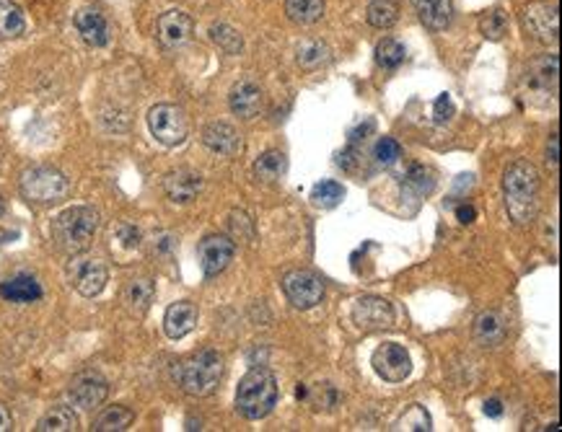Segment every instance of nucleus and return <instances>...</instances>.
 <instances>
[{"label": "nucleus", "mask_w": 562, "mask_h": 432, "mask_svg": "<svg viewBox=\"0 0 562 432\" xmlns=\"http://www.w3.org/2000/svg\"><path fill=\"white\" fill-rule=\"evenodd\" d=\"M539 171L531 161H513L503 174V195L508 218L516 226H529L539 215Z\"/></svg>", "instance_id": "nucleus-1"}, {"label": "nucleus", "mask_w": 562, "mask_h": 432, "mask_svg": "<svg viewBox=\"0 0 562 432\" xmlns=\"http://www.w3.org/2000/svg\"><path fill=\"white\" fill-rule=\"evenodd\" d=\"M99 231V212L89 204L67 207L52 223V241L70 257L83 254Z\"/></svg>", "instance_id": "nucleus-2"}, {"label": "nucleus", "mask_w": 562, "mask_h": 432, "mask_svg": "<svg viewBox=\"0 0 562 432\" xmlns=\"http://www.w3.org/2000/svg\"><path fill=\"white\" fill-rule=\"evenodd\" d=\"M277 404V378L267 367H252L236 389V409L246 420H262Z\"/></svg>", "instance_id": "nucleus-3"}, {"label": "nucleus", "mask_w": 562, "mask_h": 432, "mask_svg": "<svg viewBox=\"0 0 562 432\" xmlns=\"http://www.w3.org/2000/svg\"><path fill=\"white\" fill-rule=\"evenodd\" d=\"M223 355H218L215 350H202L182 363L179 386L190 397H210L223 378Z\"/></svg>", "instance_id": "nucleus-4"}, {"label": "nucleus", "mask_w": 562, "mask_h": 432, "mask_svg": "<svg viewBox=\"0 0 562 432\" xmlns=\"http://www.w3.org/2000/svg\"><path fill=\"white\" fill-rule=\"evenodd\" d=\"M21 192L34 204H58L67 197L70 181L52 166H32L21 174Z\"/></svg>", "instance_id": "nucleus-5"}, {"label": "nucleus", "mask_w": 562, "mask_h": 432, "mask_svg": "<svg viewBox=\"0 0 562 432\" xmlns=\"http://www.w3.org/2000/svg\"><path fill=\"white\" fill-rule=\"evenodd\" d=\"M148 127H151V135L166 148L182 145L190 133V122L176 104H156L148 112Z\"/></svg>", "instance_id": "nucleus-6"}, {"label": "nucleus", "mask_w": 562, "mask_h": 432, "mask_svg": "<svg viewBox=\"0 0 562 432\" xmlns=\"http://www.w3.org/2000/svg\"><path fill=\"white\" fill-rule=\"evenodd\" d=\"M283 290L288 300L301 308V311H308L314 305H319L322 298H324V282L319 274L308 272V269H291L285 277H283Z\"/></svg>", "instance_id": "nucleus-7"}, {"label": "nucleus", "mask_w": 562, "mask_h": 432, "mask_svg": "<svg viewBox=\"0 0 562 432\" xmlns=\"http://www.w3.org/2000/svg\"><path fill=\"white\" fill-rule=\"evenodd\" d=\"M353 321L363 332H381L392 329L397 321V311L392 300L379 298V296H365L353 303Z\"/></svg>", "instance_id": "nucleus-8"}, {"label": "nucleus", "mask_w": 562, "mask_h": 432, "mask_svg": "<svg viewBox=\"0 0 562 432\" xmlns=\"http://www.w3.org/2000/svg\"><path fill=\"white\" fill-rule=\"evenodd\" d=\"M371 366H373V370L384 381L402 383L412 373V358H410V352L402 344H397V342H384L381 347H376V352L371 358Z\"/></svg>", "instance_id": "nucleus-9"}, {"label": "nucleus", "mask_w": 562, "mask_h": 432, "mask_svg": "<svg viewBox=\"0 0 562 432\" xmlns=\"http://www.w3.org/2000/svg\"><path fill=\"white\" fill-rule=\"evenodd\" d=\"M524 27L527 32L542 42V44H555L558 42V34H560V19H558V8L550 5V3H529L524 8Z\"/></svg>", "instance_id": "nucleus-10"}, {"label": "nucleus", "mask_w": 562, "mask_h": 432, "mask_svg": "<svg viewBox=\"0 0 562 432\" xmlns=\"http://www.w3.org/2000/svg\"><path fill=\"white\" fill-rule=\"evenodd\" d=\"M70 282L83 298H97L109 282V269L101 259H73Z\"/></svg>", "instance_id": "nucleus-11"}, {"label": "nucleus", "mask_w": 562, "mask_h": 432, "mask_svg": "<svg viewBox=\"0 0 562 432\" xmlns=\"http://www.w3.org/2000/svg\"><path fill=\"white\" fill-rule=\"evenodd\" d=\"M67 397L73 401V406L83 409V412H91L101 406L106 397H109V383L101 378L99 373H78L67 389Z\"/></svg>", "instance_id": "nucleus-12"}, {"label": "nucleus", "mask_w": 562, "mask_h": 432, "mask_svg": "<svg viewBox=\"0 0 562 432\" xmlns=\"http://www.w3.org/2000/svg\"><path fill=\"white\" fill-rule=\"evenodd\" d=\"M233 254H236V243L226 235H205L198 246L199 266L207 277L221 274L233 262Z\"/></svg>", "instance_id": "nucleus-13"}, {"label": "nucleus", "mask_w": 562, "mask_h": 432, "mask_svg": "<svg viewBox=\"0 0 562 432\" xmlns=\"http://www.w3.org/2000/svg\"><path fill=\"white\" fill-rule=\"evenodd\" d=\"M192 19L190 13L174 8V11H166L159 16V24H156V32H159V42L164 44L166 50H176L182 44H187L192 39Z\"/></svg>", "instance_id": "nucleus-14"}, {"label": "nucleus", "mask_w": 562, "mask_h": 432, "mask_svg": "<svg viewBox=\"0 0 562 432\" xmlns=\"http://www.w3.org/2000/svg\"><path fill=\"white\" fill-rule=\"evenodd\" d=\"M164 192L166 197L176 204H187V202L198 200V195L202 192V176L190 171V168H179L166 174L164 179Z\"/></svg>", "instance_id": "nucleus-15"}, {"label": "nucleus", "mask_w": 562, "mask_h": 432, "mask_svg": "<svg viewBox=\"0 0 562 432\" xmlns=\"http://www.w3.org/2000/svg\"><path fill=\"white\" fill-rule=\"evenodd\" d=\"M229 104H231V112L241 120H254L262 106H265V94L257 83L252 81H238L229 94Z\"/></svg>", "instance_id": "nucleus-16"}, {"label": "nucleus", "mask_w": 562, "mask_h": 432, "mask_svg": "<svg viewBox=\"0 0 562 432\" xmlns=\"http://www.w3.org/2000/svg\"><path fill=\"white\" fill-rule=\"evenodd\" d=\"M202 143L218 153V156H226V158H233L244 150V143H241V135L233 130L231 125L226 122H213L202 130Z\"/></svg>", "instance_id": "nucleus-17"}, {"label": "nucleus", "mask_w": 562, "mask_h": 432, "mask_svg": "<svg viewBox=\"0 0 562 432\" xmlns=\"http://www.w3.org/2000/svg\"><path fill=\"white\" fill-rule=\"evenodd\" d=\"M195 327H198V308H195V303L179 300V303H171L166 308L164 332L168 339H182V336H187V334L192 332Z\"/></svg>", "instance_id": "nucleus-18"}, {"label": "nucleus", "mask_w": 562, "mask_h": 432, "mask_svg": "<svg viewBox=\"0 0 562 432\" xmlns=\"http://www.w3.org/2000/svg\"><path fill=\"white\" fill-rule=\"evenodd\" d=\"M75 29L78 34L83 36V42L86 44H91V47H106L109 44V24H106V19L101 16L99 11H94V8H83V11H78L75 13Z\"/></svg>", "instance_id": "nucleus-19"}, {"label": "nucleus", "mask_w": 562, "mask_h": 432, "mask_svg": "<svg viewBox=\"0 0 562 432\" xmlns=\"http://www.w3.org/2000/svg\"><path fill=\"white\" fill-rule=\"evenodd\" d=\"M508 324L500 311H482L474 321V339L482 347H500L505 342Z\"/></svg>", "instance_id": "nucleus-20"}, {"label": "nucleus", "mask_w": 562, "mask_h": 432, "mask_svg": "<svg viewBox=\"0 0 562 432\" xmlns=\"http://www.w3.org/2000/svg\"><path fill=\"white\" fill-rule=\"evenodd\" d=\"M420 21L430 32H443L454 19V3L451 0H412Z\"/></svg>", "instance_id": "nucleus-21"}, {"label": "nucleus", "mask_w": 562, "mask_h": 432, "mask_svg": "<svg viewBox=\"0 0 562 432\" xmlns=\"http://www.w3.org/2000/svg\"><path fill=\"white\" fill-rule=\"evenodd\" d=\"M0 298L11 303H34L42 298V285L32 274H16L5 282H0Z\"/></svg>", "instance_id": "nucleus-22"}, {"label": "nucleus", "mask_w": 562, "mask_h": 432, "mask_svg": "<svg viewBox=\"0 0 562 432\" xmlns=\"http://www.w3.org/2000/svg\"><path fill=\"white\" fill-rule=\"evenodd\" d=\"M558 75H560L558 55H542L529 67V83L534 89L544 91V94H555L558 91Z\"/></svg>", "instance_id": "nucleus-23"}, {"label": "nucleus", "mask_w": 562, "mask_h": 432, "mask_svg": "<svg viewBox=\"0 0 562 432\" xmlns=\"http://www.w3.org/2000/svg\"><path fill=\"white\" fill-rule=\"evenodd\" d=\"M125 305H128V311L135 313V316H143L148 308H151V303L156 298V288H153V280H148V277H140V280H133L128 288H125Z\"/></svg>", "instance_id": "nucleus-24"}, {"label": "nucleus", "mask_w": 562, "mask_h": 432, "mask_svg": "<svg viewBox=\"0 0 562 432\" xmlns=\"http://www.w3.org/2000/svg\"><path fill=\"white\" fill-rule=\"evenodd\" d=\"M365 19L373 29H392L399 21V3L397 0H368Z\"/></svg>", "instance_id": "nucleus-25"}, {"label": "nucleus", "mask_w": 562, "mask_h": 432, "mask_svg": "<svg viewBox=\"0 0 562 432\" xmlns=\"http://www.w3.org/2000/svg\"><path fill=\"white\" fill-rule=\"evenodd\" d=\"M133 420H135L133 409H128V406H122V404H114V406H106L99 417L94 420V430L125 432L130 425H133Z\"/></svg>", "instance_id": "nucleus-26"}, {"label": "nucleus", "mask_w": 562, "mask_h": 432, "mask_svg": "<svg viewBox=\"0 0 562 432\" xmlns=\"http://www.w3.org/2000/svg\"><path fill=\"white\" fill-rule=\"evenodd\" d=\"M27 32V16L13 0H0V39H16Z\"/></svg>", "instance_id": "nucleus-27"}, {"label": "nucleus", "mask_w": 562, "mask_h": 432, "mask_svg": "<svg viewBox=\"0 0 562 432\" xmlns=\"http://www.w3.org/2000/svg\"><path fill=\"white\" fill-rule=\"evenodd\" d=\"M285 171H288V158L280 150H267V153H262L257 158V164H254V176L260 181H267V184L280 181L285 176Z\"/></svg>", "instance_id": "nucleus-28"}, {"label": "nucleus", "mask_w": 562, "mask_h": 432, "mask_svg": "<svg viewBox=\"0 0 562 432\" xmlns=\"http://www.w3.org/2000/svg\"><path fill=\"white\" fill-rule=\"evenodd\" d=\"M324 0H285V13L301 27L316 24L324 16Z\"/></svg>", "instance_id": "nucleus-29"}, {"label": "nucleus", "mask_w": 562, "mask_h": 432, "mask_svg": "<svg viewBox=\"0 0 562 432\" xmlns=\"http://www.w3.org/2000/svg\"><path fill=\"white\" fill-rule=\"evenodd\" d=\"M39 432H73L78 430V417L73 414L70 406H52L39 422H36Z\"/></svg>", "instance_id": "nucleus-30"}, {"label": "nucleus", "mask_w": 562, "mask_h": 432, "mask_svg": "<svg viewBox=\"0 0 562 432\" xmlns=\"http://www.w3.org/2000/svg\"><path fill=\"white\" fill-rule=\"evenodd\" d=\"M392 430L397 432H428L433 430V420H430L428 409L423 404H410L392 425Z\"/></svg>", "instance_id": "nucleus-31"}, {"label": "nucleus", "mask_w": 562, "mask_h": 432, "mask_svg": "<svg viewBox=\"0 0 562 432\" xmlns=\"http://www.w3.org/2000/svg\"><path fill=\"white\" fill-rule=\"evenodd\" d=\"M298 66L306 67V70H316V67L327 66L330 63V47L324 42H303L298 47Z\"/></svg>", "instance_id": "nucleus-32"}, {"label": "nucleus", "mask_w": 562, "mask_h": 432, "mask_svg": "<svg viewBox=\"0 0 562 432\" xmlns=\"http://www.w3.org/2000/svg\"><path fill=\"white\" fill-rule=\"evenodd\" d=\"M404 189L412 197H428L430 192L435 189V176L433 171L425 166H412L404 176Z\"/></svg>", "instance_id": "nucleus-33"}, {"label": "nucleus", "mask_w": 562, "mask_h": 432, "mask_svg": "<svg viewBox=\"0 0 562 432\" xmlns=\"http://www.w3.org/2000/svg\"><path fill=\"white\" fill-rule=\"evenodd\" d=\"M345 197V187L340 181H332V179H324L319 181L314 189H311V202L314 207H322V210H332L337 207L340 202Z\"/></svg>", "instance_id": "nucleus-34"}, {"label": "nucleus", "mask_w": 562, "mask_h": 432, "mask_svg": "<svg viewBox=\"0 0 562 432\" xmlns=\"http://www.w3.org/2000/svg\"><path fill=\"white\" fill-rule=\"evenodd\" d=\"M404 58H407L404 47L399 44L397 39H392V36H386V39H381L376 44V63L384 67V70H397L404 63Z\"/></svg>", "instance_id": "nucleus-35"}, {"label": "nucleus", "mask_w": 562, "mask_h": 432, "mask_svg": "<svg viewBox=\"0 0 562 432\" xmlns=\"http://www.w3.org/2000/svg\"><path fill=\"white\" fill-rule=\"evenodd\" d=\"M210 39H213L226 55H238V52L244 50L241 34L236 32L233 27H229V24H215V27H210Z\"/></svg>", "instance_id": "nucleus-36"}, {"label": "nucleus", "mask_w": 562, "mask_h": 432, "mask_svg": "<svg viewBox=\"0 0 562 432\" xmlns=\"http://www.w3.org/2000/svg\"><path fill=\"white\" fill-rule=\"evenodd\" d=\"M480 29H482V34H485L488 39H493V42L503 39L505 32H508V13H505V11H500V8H493L490 13H485V16H482Z\"/></svg>", "instance_id": "nucleus-37"}, {"label": "nucleus", "mask_w": 562, "mask_h": 432, "mask_svg": "<svg viewBox=\"0 0 562 432\" xmlns=\"http://www.w3.org/2000/svg\"><path fill=\"white\" fill-rule=\"evenodd\" d=\"M373 156H376V161L384 168L394 166L399 158H402V145H399L394 137H381V140L376 143Z\"/></svg>", "instance_id": "nucleus-38"}, {"label": "nucleus", "mask_w": 562, "mask_h": 432, "mask_svg": "<svg viewBox=\"0 0 562 432\" xmlns=\"http://www.w3.org/2000/svg\"><path fill=\"white\" fill-rule=\"evenodd\" d=\"M337 391H334V386L332 383H322V386H316L314 391H311V397H308V404L314 406V409H330L337 404Z\"/></svg>", "instance_id": "nucleus-39"}, {"label": "nucleus", "mask_w": 562, "mask_h": 432, "mask_svg": "<svg viewBox=\"0 0 562 432\" xmlns=\"http://www.w3.org/2000/svg\"><path fill=\"white\" fill-rule=\"evenodd\" d=\"M114 241H117V246L135 251L140 246V231L135 228L133 223H120L117 231H114Z\"/></svg>", "instance_id": "nucleus-40"}, {"label": "nucleus", "mask_w": 562, "mask_h": 432, "mask_svg": "<svg viewBox=\"0 0 562 432\" xmlns=\"http://www.w3.org/2000/svg\"><path fill=\"white\" fill-rule=\"evenodd\" d=\"M454 112H457V106H454V101L449 94H441L435 104H433V120L438 122V125H446L451 117H454Z\"/></svg>", "instance_id": "nucleus-41"}, {"label": "nucleus", "mask_w": 562, "mask_h": 432, "mask_svg": "<svg viewBox=\"0 0 562 432\" xmlns=\"http://www.w3.org/2000/svg\"><path fill=\"white\" fill-rule=\"evenodd\" d=\"M231 228L233 233L238 235V241H249V238H252V220H249V215L241 212V210L231 212Z\"/></svg>", "instance_id": "nucleus-42"}, {"label": "nucleus", "mask_w": 562, "mask_h": 432, "mask_svg": "<svg viewBox=\"0 0 562 432\" xmlns=\"http://www.w3.org/2000/svg\"><path fill=\"white\" fill-rule=\"evenodd\" d=\"M373 130H376V122H373V120L358 122L355 127H350V130H347V143H350V145H361V143H365V137L373 133Z\"/></svg>", "instance_id": "nucleus-43"}, {"label": "nucleus", "mask_w": 562, "mask_h": 432, "mask_svg": "<svg viewBox=\"0 0 562 432\" xmlns=\"http://www.w3.org/2000/svg\"><path fill=\"white\" fill-rule=\"evenodd\" d=\"M358 161H361V148H358V145H347V148L337 156V164L345 168V171H355Z\"/></svg>", "instance_id": "nucleus-44"}, {"label": "nucleus", "mask_w": 562, "mask_h": 432, "mask_svg": "<svg viewBox=\"0 0 562 432\" xmlns=\"http://www.w3.org/2000/svg\"><path fill=\"white\" fill-rule=\"evenodd\" d=\"M547 166L552 168V171L560 168V140H558V135L550 137V145H547Z\"/></svg>", "instance_id": "nucleus-45"}, {"label": "nucleus", "mask_w": 562, "mask_h": 432, "mask_svg": "<svg viewBox=\"0 0 562 432\" xmlns=\"http://www.w3.org/2000/svg\"><path fill=\"white\" fill-rule=\"evenodd\" d=\"M457 218L462 220L464 226H469V223L477 220V210H474L472 204H459V207H457Z\"/></svg>", "instance_id": "nucleus-46"}, {"label": "nucleus", "mask_w": 562, "mask_h": 432, "mask_svg": "<svg viewBox=\"0 0 562 432\" xmlns=\"http://www.w3.org/2000/svg\"><path fill=\"white\" fill-rule=\"evenodd\" d=\"M8 430H13V417H11L8 406L0 401V432H8Z\"/></svg>", "instance_id": "nucleus-47"}, {"label": "nucleus", "mask_w": 562, "mask_h": 432, "mask_svg": "<svg viewBox=\"0 0 562 432\" xmlns=\"http://www.w3.org/2000/svg\"><path fill=\"white\" fill-rule=\"evenodd\" d=\"M485 414L488 417H503V401L500 399H488L485 401Z\"/></svg>", "instance_id": "nucleus-48"}, {"label": "nucleus", "mask_w": 562, "mask_h": 432, "mask_svg": "<svg viewBox=\"0 0 562 432\" xmlns=\"http://www.w3.org/2000/svg\"><path fill=\"white\" fill-rule=\"evenodd\" d=\"M3 207H5V204H3V197H0V215H3Z\"/></svg>", "instance_id": "nucleus-49"}]
</instances>
